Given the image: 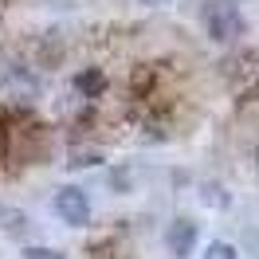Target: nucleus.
Returning <instances> with one entry per match:
<instances>
[{
  "instance_id": "3",
  "label": "nucleus",
  "mask_w": 259,
  "mask_h": 259,
  "mask_svg": "<svg viewBox=\"0 0 259 259\" xmlns=\"http://www.w3.org/2000/svg\"><path fill=\"white\" fill-rule=\"evenodd\" d=\"M165 247L173 251L177 259H185V255H193V247H196V224L193 220H173V224L165 228Z\"/></svg>"
},
{
  "instance_id": "10",
  "label": "nucleus",
  "mask_w": 259,
  "mask_h": 259,
  "mask_svg": "<svg viewBox=\"0 0 259 259\" xmlns=\"http://www.w3.org/2000/svg\"><path fill=\"white\" fill-rule=\"evenodd\" d=\"M142 4H149V8H161V4H169V0H142Z\"/></svg>"
},
{
  "instance_id": "2",
  "label": "nucleus",
  "mask_w": 259,
  "mask_h": 259,
  "mask_svg": "<svg viewBox=\"0 0 259 259\" xmlns=\"http://www.w3.org/2000/svg\"><path fill=\"white\" fill-rule=\"evenodd\" d=\"M55 212H59L71 228H82L87 220H91V200H87L82 189H59V196H55Z\"/></svg>"
},
{
  "instance_id": "1",
  "label": "nucleus",
  "mask_w": 259,
  "mask_h": 259,
  "mask_svg": "<svg viewBox=\"0 0 259 259\" xmlns=\"http://www.w3.org/2000/svg\"><path fill=\"white\" fill-rule=\"evenodd\" d=\"M204 28L212 39H236L243 32V16L232 0H204Z\"/></svg>"
},
{
  "instance_id": "7",
  "label": "nucleus",
  "mask_w": 259,
  "mask_h": 259,
  "mask_svg": "<svg viewBox=\"0 0 259 259\" xmlns=\"http://www.w3.org/2000/svg\"><path fill=\"white\" fill-rule=\"evenodd\" d=\"M24 259H63V251H55V247H28Z\"/></svg>"
},
{
  "instance_id": "5",
  "label": "nucleus",
  "mask_w": 259,
  "mask_h": 259,
  "mask_svg": "<svg viewBox=\"0 0 259 259\" xmlns=\"http://www.w3.org/2000/svg\"><path fill=\"white\" fill-rule=\"evenodd\" d=\"M200 200L212 204V208H228V193L220 189V185H204V189H200Z\"/></svg>"
},
{
  "instance_id": "9",
  "label": "nucleus",
  "mask_w": 259,
  "mask_h": 259,
  "mask_svg": "<svg viewBox=\"0 0 259 259\" xmlns=\"http://www.w3.org/2000/svg\"><path fill=\"white\" fill-rule=\"evenodd\" d=\"M4 149H8V134H4V126H0V157H4Z\"/></svg>"
},
{
  "instance_id": "4",
  "label": "nucleus",
  "mask_w": 259,
  "mask_h": 259,
  "mask_svg": "<svg viewBox=\"0 0 259 259\" xmlns=\"http://www.w3.org/2000/svg\"><path fill=\"white\" fill-rule=\"evenodd\" d=\"M0 224H4L8 236H24V232H28V216L16 212V208H0Z\"/></svg>"
},
{
  "instance_id": "6",
  "label": "nucleus",
  "mask_w": 259,
  "mask_h": 259,
  "mask_svg": "<svg viewBox=\"0 0 259 259\" xmlns=\"http://www.w3.org/2000/svg\"><path fill=\"white\" fill-rule=\"evenodd\" d=\"M204 259H236V247H232V243H224V240H216V243H208Z\"/></svg>"
},
{
  "instance_id": "8",
  "label": "nucleus",
  "mask_w": 259,
  "mask_h": 259,
  "mask_svg": "<svg viewBox=\"0 0 259 259\" xmlns=\"http://www.w3.org/2000/svg\"><path fill=\"white\" fill-rule=\"evenodd\" d=\"M98 82H102L98 75H87V79H79V91H82V87H87V91H98Z\"/></svg>"
}]
</instances>
